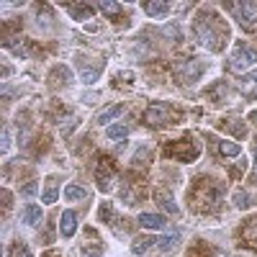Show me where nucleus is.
Here are the masks:
<instances>
[{
	"label": "nucleus",
	"instance_id": "1",
	"mask_svg": "<svg viewBox=\"0 0 257 257\" xmlns=\"http://www.w3.org/2000/svg\"><path fill=\"white\" fill-rule=\"evenodd\" d=\"M196 34H198V41H201L206 49L219 52V49H224L226 39H229V24H224L221 16L206 11L196 21Z\"/></svg>",
	"mask_w": 257,
	"mask_h": 257
},
{
	"label": "nucleus",
	"instance_id": "2",
	"mask_svg": "<svg viewBox=\"0 0 257 257\" xmlns=\"http://www.w3.org/2000/svg\"><path fill=\"white\" fill-rule=\"evenodd\" d=\"M201 152V147L193 142L190 137H183V139H175V142H170L165 147V157L170 160H178V162H193L198 157Z\"/></svg>",
	"mask_w": 257,
	"mask_h": 257
},
{
	"label": "nucleus",
	"instance_id": "3",
	"mask_svg": "<svg viewBox=\"0 0 257 257\" xmlns=\"http://www.w3.org/2000/svg\"><path fill=\"white\" fill-rule=\"evenodd\" d=\"M252 64H257V49H249L247 44H237V47H234V52L229 57V70L231 72L242 75V72H247L252 67Z\"/></svg>",
	"mask_w": 257,
	"mask_h": 257
},
{
	"label": "nucleus",
	"instance_id": "4",
	"mask_svg": "<svg viewBox=\"0 0 257 257\" xmlns=\"http://www.w3.org/2000/svg\"><path fill=\"white\" fill-rule=\"evenodd\" d=\"M170 116H173V108H170L167 103H152L149 108L144 111V121L152 126V128H160L170 121Z\"/></svg>",
	"mask_w": 257,
	"mask_h": 257
},
{
	"label": "nucleus",
	"instance_id": "5",
	"mask_svg": "<svg viewBox=\"0 0 257 257\" xmlns=\"http://www.w3.org/2000/svg\"><path fill=\"white\" fill-rule=\"evenodd\" d=\"M201 70H203V64H201L198 59H190L185 67H178V80H180L183 85H193V82L201 77Z\"/></svg>",
	"mask_w": 257,
	"mask_h": 257
},
{
	"label": "nucleus",
	"instance_id": "6",
	"mask_svg": "<svg viewBox=\"0 0 257 257\" xmlns=\"http://www.w3.org/2000/svg\"><path fill=\"white\" fill-rule=\"evenodd\" d=\"M231 11H237L242 24H257V0H249V3H231Z\"/></svg>",
	"mask_w": 257,
	"mask_h": 257
},
{
	"label": "nucleus",
	"instance_id": "7",
	"mask_svg": "<svg viewBox=\"0 0 257 257\" xmlns=\"http://www.w3.org/2000/svg\"><path fill=\"white\" fill-rule=\"evenodd\" d=\"M75 231H77V213L75 211H64L59 216V234L64 239H70V237H75Z\"/></svg>",
	"mask_w": 257,
	"mask_h": 257
},
{
	"label": "nucleus",
	"instance_id": "8",
	"mask_svg": "<svg viewBox=\"0 0 257 257\" xmlns=\"http://www.w3.org/2000/svg\"><path fill=\"white\" fill-rule=\"evenodd\" d=\"M111 180H113L111 165L103 160V162H100V165L95 167V183H98V188H100L103 193H108V190H111Z\"/></svg>",
	"mask_w": 257,
	"mask_h": 257
},
{
	"label": "nucleus",
	"instance_id": "9",
	"mask_svg": "<svg viewBox=\"0 0 257 257\" xmlns=\"http://www.w3.org/2000/svg\"><path fill=\"white\" fill-rule=\"evenodd\" d=\"M64 8L70 11V16H72L75 21H88V18L93 16V6H90V3H67Z\"/></svg>",
	"mask_w": 257,
	"mask_h": 257
},
{
	"label": "nucleus",
	"instance_id": "10",
	"mask_svg": "<svg viewBox=\"0 0 257 257\" xmlns=\"http://www.w3.org/2000/svg\"><path fill=\"white\" fill-rule=\"evenodd\" d=\"M139 224H142L144 229H155V231L167 226L165 216H160V213H142V216H139Z\"/></svg>",
	"mask_w": 257,
	"mask_h": 257
},
{
	"label": "nucleus",
	"instance_id": "11",
	"mask_svg": "<svg viewBox=\"0 0 257 257\" xmlns=\"http://www.w3.org/2000/svg\"><path fill=\"white\" fill-rule=\"evenodd\" d=\"M144 13L152 18H165L170 13V3H157V0H147L144 3Z\"/></svg>",
	"mask_w": 257,
	"mask_h": 257
},
{
	"label": "nucleus",
	"instance_id": "12",
	"mask_svg": "<svg viewBox=\"0 0 257 257\" xmlns=\"http://www.w3.org/2000/svg\"><path fill=\"white\" fill-rule=\"evenodd\" d=\"M121 113H123V105H121V103H113V105H108V108H103V111L98 113V123L105 126V123H111L116 116H121Z\"/></svg>",
	"mask_w": 257,
	"mask_h": 257
},
{
	"label": "nucleus",
	"instance_id": "13",
	"mask_svg": "<svg viewBox=\"0 0 257 257\" xmlns=\"http://www.w3.org/2000/svg\"><path fill=\"white\" fill-rule=\"evenodd\" d=\"M24 221H26L29 226H39V224H41V206L26 203V206H24Z\"/></svg>",
	"mask_w": 257,
	"mask_h": 257
},
{
	"label": "nucleus",
	"instance_id": "14",
	"mask_svg": "<svg viewBox=\"0 0 257 257\" xmlns=\"http://www.w3.org/2000/svg\"><path fill=\"white\" fill-rule=\"evenodd\" d=\"M178 242H180V234L173 231V234H165V237H160V239H157V247H160L162 252H173V249L178 247Z\"/></svg>",
	"mask_w": 257,
	"mask_h": 257
},
{
	"label": "nucleus",
	"instance_id": "15",
	"mask_svg": "<svg viewBox=\"0 0 257 257\" xmlns=\"http://www.w3.org/2000/svg\"><path fill=\"white\" fill-rule=\"evenodd\" d=\"M57 196H59V190H57V178H47V188H44V193H41V201L52 206V203L57 201Z\"/></svg>",
	"mask_w": 257,
	"mask_h": 257
},
{
	"label": "nucleus",
	"instance_id": "16",
	"mask_svg": "<svg viewBox=\"0 0 257 257\" xmlns=\"http://www.w3.org/2000/svg\"><path fill=\"white\" fill-rule=\"evenodd\" d=\"M64 198H67V201H82V198H88V190H85L82 185L70 183L67 188H64Z\"/></svg>",
	"mask_w": 257,
	"mask_h": 257
},
{
	"label": "nucleus",
	"instance_id": "17",
	"mask_svg": "<svg viewBox=\"0 0 257 257\" xmlns=\"http://www.w3.org/2000/svg\"><path fill=\"white\" fill-rule=\"evenodd\" d=\"M105 137H108L111 142H121V139L128 137V126H126V123H113V126H108Z\"/></svg>",
	"mask_w": 257,
	"mask_h": 257
},
{
	"label": "nucleus",
	"instance_id": "18",
	"mask_svg": "<svg viewBox=\"0 0 257 257\" xmlns=\"http://www.w3.org/2000/svg\"><path fill=\"white\" fill-rule=\"evenodd\" d=\"M242 93L247 98H257V72H249L247 80H242Z\"/></svg>",
	"mask_w": 257,
	"mask_h": 257
},
{
	"label": "nucleus",
	"instance_id": "19",
	"mask_svg": "<svg viewBox=\"0 0 257 257\" xmlns=\"http://www.w3.org/2000/svg\"><path fill=\"white\" fill-rule=\"evenodd\" d=\"M82 257H103V242H90V244H82L80 247Z\"/></svg>",
	"mask_w": 257,
	"mask_h": 257
},
{
	"label": "nucleus",
	"instance_id": "20",
	"mask_svg": "<svg viewBox=\"0 0 257 257\" xmlns=\"http://www.w3.org/2000/svg\"><path fill=\"white\" fill-rule=\"evenodd\" d=\"M157 239H152V237H139V239H134V244H132V252L134 254H144L149 247H152Z\"/></svg>",
	"mask_w": 257,
	"mask_h": 257
},
{
	"label": "nucleus",
	"instance_id": "21",
	"mask_svg": "<svg viewBox=\"0 0 257 257\" xmlns=\"http://www.w3.org/2000/svg\"><path fill=\"white\" fill-rule=\"evenodd\" d=\"M219 152L224 157H237L242 149H239V144H234V142H219Z\"/></svg>",
	"mask_w": 257,
	"mask_h": 257
},
{
	"label": "nucleus",
	"instance_id": "22",
	"mask_svg": "<svg viewBox=\"0 0 257 257\" xmlns=\"http://www.w3.org/2000/svg\"><path fill=\"white\" fill-rule=\"evenodd\" d=\"M8 257H34V254H31V249H29L24 242H16V244H11Z\"/></svg>",
	"mask_w": 257,
	"mask_h": 257
},
{
	"label": "nucleus",
	"instance_id": "23",
	"mask_svg": "<svg viewBox=\"0 0 257 257\" xmlns=\"http://www.w3.org/2000/svg\"><path fill=\"white\" fill-rule=\"evenodd\" d=\"M157 203H160L162 208H167L170 213H178V211H180V208H178V206L173 203V198L167 196V193H160V201H157Z\"/></svg>",
	"mask_w": 257,
	"mask_h": 257
},
{
	"label": "nucleus",
	"instance_id": "24",
	"mask_svg": "<svg viewBox=\"0 0 257 257\" xmlns=\"http://www.w3.org/2000/svg\"><path fill=\"white\" fill-rule=\"evenodd\" d=\"M80 80H82L85 85H93V82L98 80V70H80Z\"/></svg>",
	"mask_w": 257,
	"mask_h": 257
},
{
	"label": "nucleus",
	"instance_id": "25",
	"mask_svg": "<svg viewBox=\"0 0 257 257\" xmlns=\"http://www.w3.org/2000/svg\"><path fill=\"white\" fill-rule=\"evenodd\" d=\"M36 190H39V185H36V180H31V183H26L24 188H21V196L31 198V196H36Z\"/></svg>",
	"mask_w": 257,
	"mask_h": 257
},
{
	"label": "nucleus",
	"instance_id": "26",
	"mask_svg": "<svg viewBox=\"0 0 257 257\" xmlns=\"http://www.w3.org/2000/svg\"><path fill=\"white\" fill-rule=\"evenodd\" d=\"M100 11H103V13H111V16H116V13L121 11V6H118V3H111V0H105V3H100Z\"/></svg>",
	"mask_w": 257,
	"mask_h": 257
},
{
	"label": "nucleus",
	"instance_id": "27",
	"mask_svg": "<svg viewBox=\"0 0 257 257\" xmlns=\"http://www.w3.org/2000/svg\"><path fill=\"white\" fill-rule=\"evenodd\" d=\"M234 201H237V208H247L252 201H249V196H244V193H237V196H234Z\"/></svg>",
	"mask_w": 257,
	"mask_h": 257
},
{
	"label": "nucleus",
	"instance_id": "28",
	"mask_svg": "<svg viewBox=\"0 0 257 257\" xmlns=\"http://www.w3.org/2000/svg\"><path fill=\"white\" fill-rule=\"evenodd\" d=\"M226 128H229V132H234L237 137H242V132H244V128H242V123H226Z\"/></svg>",
	"mask_w": 257,
	"mask_h": 257
},
{
	"label": "nucleus",
	"instance_id": "29",
	"mask_svg": "<svg viewBox=\"0 0 257 257\" xmlns=\"http://www.w3.org/2000/svg\"><path fill=\"white\" fill-rule=\"evenodd\" d=\"M3 152H8V128H3Z\"/></svg>",
	"mask_w": 257,
	"mask_h": 257
},
{
	"label": "nucleus",
	"instance_id": "30",
	"mask_svg": "<svg viewBox=\"0 0 257 257\" xmlns=\"http://www.w3.org/2000/svg\"><path fill=\"white\" fill-rule=\"evenodd\" d=\"M249 121H252V123H257V111H252V113H249Z\"/></svg>",
	"mask_w": 257,
	"mask_h": 257
},
{
	"label": "nucleus",
	"instance_id": "31",
	"mask_svg": "<svg viewBox=\"0 0 257 257\" xmlns=\"http://www.w3.org/2000/svg\"><path fill=\"white\" fill-rule=\"evenodd\" d=\"M254 167H257V160H254Z\"/></svg>",
	"mask_w": 257,
	"mask_h": 257
}]
</instances>
